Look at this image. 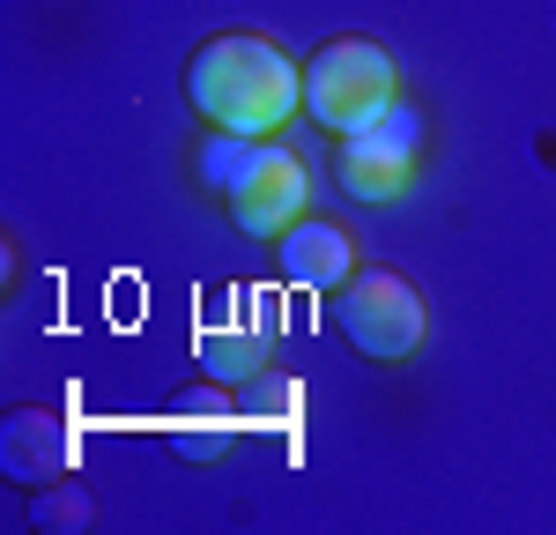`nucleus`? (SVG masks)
<instances>
[{"mask_svg":"<svg viewBox=\"0 0 556 535\" xmlns=\"http://www.w3.org/2000/svg\"><path fill=\"white\" fill-rule=\"evenodd\" d=\"M186 97H193V112L208 127L260 141L304 104V75H298V60L275 38H260V30H215L186 60Z\"/></svg>","mask_w":556,"mask_h":535,"instance_id":"f257e3e1","label":"nucleus"},{"mask_svg":"<svg viewBox=\"0 0 556 535\" xmlns=\"http://www.w3.org/2000/svg\"><path fill=\"white\" fill-rule=\"evenodd\" d=\"M327 320H334V335L349 350L371 357V364H401V357H416L430 343L424 290L408 275H393V268H349L334 283V298H327Z\"/></svg>","mask_w":556,"mask_h":535,"instance_id":"f03ea898","label":"nucleus"},{"mask_svg":"<svg viewBox=\"0 0 556 535\" xmlns=\"http://www.w3.org/2000/svg\"><path fill=\"white\" fill-rule=\"evenodd\" d=\"M401 104V67H393V52L371 38H327L312 60H304V112L319 120V127L334 134H356L386 120Z\"/></svg>","mask_w":556,"mask_h":535,"instance_id":"7ed1b4c3","label":"nucleus"},{"mask_svg":"<svg viewBox=\"0 0 556 535\" xmlns=\"http://www.w3.org/2000/svg\"><path fill=\"white\" fill-rule=\"evenodd\" d=\"M416 172H424V120L408 104L342 134V149H334V178H342L349 201H393V194L416 186Z\"/></svg>","mask_w":556,"mask_h":535,"instance_id":"20e7f679","label":"nucleus"},{"mask_svg":"<svg viewBox=\"0 0 556 535\" xmlns=\"http://www.w3.org/2000/svg\"><path fill=\"white\" fill-rule=\"evenodd\" d=\"M223 209H230V223L245 238H282L298 216H312V172H304V157L260 141L253 164L238 172V186L223 194Z\"/></svg>","mask_w":556,"mask_h":535,"instance_id":"39448f33","label":"nucleus"},{"mask_svg":"<svg viewBox=\"0 0 556 535\" xmlns=\"http://www.w3.org/2000/svg\"><path fill=\"white\" fill-rule=\"evenodd\" d=\"M0 469H8L15 484H52V476H67V469H75V432H67V416H52V409H8V424H0Z\"/></svg>","mask_w":556,"mask_h":535,"instance_id":"423d86ee","label":"nucleus"},{"mask_svg":"<svg viewBox=\"0 0 556 535\" xmlns=\"http://www.w3.org/2000/svg\"><path fill=\"white\" fill-rule=\"evenodd\" d=\"M275 268H282L290 283H304V290H334L349 268H356V246H349V231H334V223L298 216L275 238Z\"/></svg>","mask_w":556,"mask_h":535,"instance_id":"0eeeda50","label":"nucleus"},{"mask_svg":"<svg viewBox=\"0 0 556 535\" xmlns=\"http://www.w3.org/2000/svg\"><path fill=\"white\" fill-rule=\"evenodd\" d=\"M201 372L223 387H245L267 372V327L260 320H208L201 327Z\"/></svg>","mask_w":556,"mask_h":535,"instance_id":"6e6552de","label":"nucleus"},{"mask_svg":"<svg viewBox=\"0 0 556 535\" xmlns=\"http://www.w3.org/2000/svg\"><path fill=\"white\" fill-rule=\"evenodd\" d=\"M172 432H178V453H186V461H215V453H223V439H230V409L186 395L172 409Z\"/></svg>","mask_w":556,"mask_h":535,"instance_id":"1a4fd4ad","label":"nucleus"},{"mask_svg":"<svg viewBox=\"0 0 556 535\" xmlns=\"http://www.w3.org/2000/svg\"><path fill=\"white\" fill-rule=\"evenodd\" d=\"M253 149H260V141L215 127V141H201V186H208V194H230V186H238V172L253 164Z\"/></svg>","mask_w":556,"mask_h":535,"instance_id":"9d476101","label":"nucleus"},{"mask_svg":"<svg viewBox=\"0 0 556 535\" xmlns=\"http://www.w3.org/2000/svg\"><path fill=\"white\" fill-rule=\"evenodd\" d=\"M30 521H38L45 535H60V528L75 535V528H89V490H75V484L52 490V484H45V490H38V506H30Z\"/></svg>","mask_w":556,"mask_h":535,"instance_id":"9b49d317","label":"nucleus"}]
</instances>
